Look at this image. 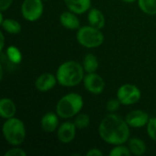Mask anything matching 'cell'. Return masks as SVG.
Returning a JSON list of instances; mask_svg holds the SVG:
<instances>
[{"instance_id": "cell-15", "label": "cell", "mask_w": 156, "mask_h": 156, "mask_svg": "<svg viewBox=\"0 0 156 156\" xmlns=\"http://www.w3.org/2000/svg\"><path fill=\"white\" fill-rule=\"evenodd\" d=\"M16 112V107L12 100L8 98H3L0 100V116L3 119L6 120L15 117Z\"/></svg>"}, {"instance_id": "cell-17", "label": "cell", "mask_w": 156, "mask_h": 156, "mask_svg": "<svg viewBox=\"0 0 156 156\" xmlns=\"http://www.w3.org/2000/svg\"><path fill=\"white\" fill-rule=\"evenodd\" d=\"M128 142H129L128 147L133 154L140 156L145 154L147 146H146L144 141H143L142 139H139V138H132Z\"/></svg>"}, {"instance_id": "cell-3", "label": "cell", "mask_w": 156, "mask_h": 156, "mask_svg": "<svg viewBox=\"0 0 156 156\" xmlns=\"http://www.w3.org/2000/svg\"><path fill=\"white\" fill-rule=\"evenodd\" d=\"M83 105L84 101L81 95L78 93H68L58 101L56 113L59 118L69 119L80 113Z\"/></svg>"}, {"instance_id": "cell-21", "label": "cell", "mask_w": 156, "mask_h": 156, "mask_svg": "<svg viewBox=\"0 0 156 156\" xmlns=\"http://www.w3.org/2000/svg\"><path fill=\"white\" fill-rule=\"evenodd\" d=\"M6 58L10 62L14 64H19L22 60V54L17 48L10 46L6 49Z\"/></svg>"}, {"instance_id": "cell-7", "label": "cell", "mask_w": 156, "mask_h": 156, "mask_svg": "<svg viewBox=\"0 0 156 156\" xmlns=\"http://www.w3.org/2000/svg\"><path fill=\"white\" fill-rule=\"evenodd\" d=\"M43 11L44 5L42 0H24L21 5L22 16L29 22H34L39 19Z\"/></svg>"}, {"instance_id": "cell-11", "label": "cell", "mask_w": 156, "mask_h": 156, "mask_svg": "<svg viewBox=\"0 0 156 156\" xmlns=\"http://www.w3.org/2000/svg\"><path fill=\"white\" fill-rule=\"evenodd\" d=\"M58 80L56 75H53L51 73H43L37 77L35 82L36 89L40 92H47L53 89L55 85L57 84Z\"/></svg>"}, {"instance_id": "cell-10", "label": "cell", "mask_w": 156, "mask_h": 156, "mask_svg": "<svg viewBox=\"0 0 156 156\" xmlns=\"http://www.w3.org/2000/svg\"><path fill=\"white\" fill-rule=\"evenodd\" d=\"M149 115L142 110H134L129 112L125 118L126 122L132 128H143L148 124Z\"/></svg>"}, {"instance_id": "cell-24", "label": "cell", "mask_w": 156, "mask_h": 156, "mask_svg": "<svg viewBox=\"0 0 156 156\" xmlns=\"http://www.w3.org/2000/svg\"><path fill=\"white\" fill-rule=\"evenodd\" d=\"M146 126H147V133L149 137L153 141L156 142V117L150 118L149 122Z\"/></svg>"}, {"instance_id": "cell-19", "label": "cell", "mask_w": 156, "mask_h": 156, "mask_svg": "<svg viewBox=\"0 0 156 156\" xmlns=\"http://www.w3.org/2000/svg\"><path fill=\"white\" fill-rule=\"evenodd\" d=\"M2 28L9 34H18L21 31V25L18 21L12 18H5L0 22Z\"/></svg>"}, {"instance_id": "cell-2", "label": "cell", "mask_w": 156, "mask_h": 156, "mask_svg": "<svg viewBox=\"0 0 156 156\" xmlns=\"http://www.w3.org/2000/svg\"><path fill=\"white\" fill-rule=\"evenodd\" d=\"M84 69L80 63L74 60L63 62L57 69L58 83L63 87H75L84 79Z\"/></svg>"}, {"instance_id": "cell-5", "label": "cell", "mask_w": 156, "mask_h": 156, "mask_svg": "<svg viewBox=\"0 0 156 156\" xmlns=\"http://www.w3.org/2000/svg\"><path fill=\"white\" fill-rule=\"evenodd\" d=\"M77 41L80 45L87 48H94L102 45L104 36L101 29L92 26L80 27L77 32Z\"/></svg>"}, {"instance_id": "cell-30", "label": "cell", "mask_w": 156, "mask_h": 156, "mask_svg": "<svg viewBox=\"0 0 156 156\" xmlns=\"http://www.w3.org/2000/svg\"><path fill=\"white\" fill-rule=\"evenodd\" d=\"M122 2H124V3H128V4H130V3H133V2H135V1H138V0H122Z\"/></svg>"}, {"instance_id": "cell-16", "label": "cell", "mask_w": 156, "mask_h": 156, "mask_svg": "<svg viewBox=\"0 0 156 156\" xmlns=\"http://www.w3.org/2000/svg\"><path fill=\"white\" fill-rule=\"evenodd\" d=\"M89 24L98 29H101L105 26V17L102 12L98 8H91L88 13Z\"/></svg>"}, {"instance_id": "cell-28", "label": "cell", "mask_w": 156, "mask_h": 156, "mask_svg": "<svg viewBox=\"0 0 156 156\" xmlns=\"http://www.w3.org/2000/svg\"><path fill=\"white\" fill-rule=\"evenodd\" d=\"M102 154H103L101 150L97 149V148H92L90 151H88L87 154H86L87 156H101L102 155Z\"/></svg>"}, {"instance_id": "cell-25", "label": "cell", "mask_w": 156, "mask_h": 156, "mask_svg": "<svg viewBox=\"0 0 156 156\" xmlns=\"http://www.w3.org/2000/svg\"><path fill=\"white\" fill-rule=\"evenodd\" d=\"M121 101L118 99H112L106 104V109L109 112H115L121 106Z\"/></svg>"}, {"instance_id": "cell-6", "label": "cell", "mask_w": 156, "mask_h": 156, "mask_svg": "<svg viewBox=\"0 0 156 156\" xmlns=\"http://www.w3.org/2000/svg\"><path fill=\"white\" fill-rule=\"evenodd\" d=\"M141 96V90L133 84H123L117 90V99L122 105H132L137 103L140 101Z\"/></svg>"}, {"instance_id": "cell-9", "label": "cell", "mask_w": 156, "mask_h": 156, "mask_svg": "<svg viewBox=\"0 0 156 156\" xmlns=\"http://www.w3.org/2000/svg\"><path fill=\"white\" fill-rule=\"evenodd\" d=\"M77 127L74 122H63L57 130V137L58 141L62 144H70L76 136Z\"/></svg>"}, {"instance_id": "cell-12", "label": "cell", "mask_w": 156, "mask_h": 156, "mask_svg": "<svg viewBox=\"0 0 156 156\" xmlns=\"http://www.w3.org/2000/svg\"><path fill=\"white\" fill-rule=\"evenodd\" d=\"M41 129L46 133H53L58 128V115L54 112H47L40 121Z\"/></svg>"}, {"instance_id": "cell-23", "label": "cell", "mask_w": 156, "mask_h": 156, "mask_svg": "<svg viewBox=\"0 0 156 156\" xmlns=\"http://www.w3.org/2000/svg\"><path fill=\"white\" fill-rule=\"evenodd\" d=\"M132 154L129 147H126L123 144L115 145L114 148L109 153V155L111 156H130Z\"/></svg>"}, {"instance_id": "cell-18", "label": "cell", "mask_w": 156, "mask_h": 156, "mask_svg": "<svg viewBox=\"0 0 156 156\" xmlns=\"http://www.w3.org/2000/svg\"><path fill=\"white\" fill-rule=\"evenodd\" d=\"M82 66L86 73L96 72V70L99 68V61H98L97 57L91 53L87 54L83 58Z\"/></svg>"}, {"instance_id": "cell-27", "label": "cell", "mask_w": 156, "mask_h": 156, "mask_svg": "<svg viewBox=\"0 0 156 156\" xmlns=\"http://www.w3.org/2000/svg\"><path fill=\"white\" fill-rule=\"evenodd\" d=\"M13 0H0V10L1 12H4L9 8V6L12 5Z\"/></svg>"}, {"instance_id": "cell-22", "label": "cell", "mask_w": 156, "mask_h": 156, "mask_svg": "<svg viewBox=\"0 0 156 156\" xmlns=\"http://www.w3.org/2000/svg\"><path fill=\"white\" fill-rule=\"evenodd\" d=\"M90 116L86 113H78L75 120L74 124L79 130H83L90 125Z\"/></svg>"}, {"instance_id": "cell-31", "label": "cell", "mask_w": 156, "mask_h": 156, "mask_svg": "<svg viewBox=\"0 0 156 156\" xmlns=\"http://www.w3.org/2000/svg\"><path fill=\"white\" fill-rule=\"evenodd\" d=\"M42 1H48V0H42Z\"/></svg>"}, {"instance_id": "cell-14", "label": "cell", "mask_w": 156, "mask_h": 156, "mask_svg": "<svg viewBox=\"0 0 156 156\" xmlns=\"http://www.w3.org/2000/svg\"><path fill=\"white\" fill-rule=\"evenodd\" d=\"M67 7L75 14H84L90 10L91 0H64Z\"/></svg>"}, {"instance_id": "cell-8", "label": "cell", "mask_w": 156, "mask_h": 156, "mask_svg": "<svg viewBox=\"0 0 156 156\" xmlns=\"http://www.w3.org/2000/svg\"><path fill=\"white\" fill-rule=\"evenodd\" d=\"M83 84L87 91L92 94H101L105 88L103 79L96 72L87 73L83 79Z\"/></svg>"}, {"instance_id": "cell-29", "label": "cell", "mask_w": 156, "mask_h": 156, "mask_svg": "<svg viewBox=\"0 0 156 156\" xmlns=\"http://www.w3.org/2000/svg\"><path fill=\"white\" fill-rule=\"evenodd\" d=\"M1 45H0V51L2 52L3 51V49H4V46H5V37H4V33L3 32H1Z\"/></svg>"}, {"instance_id": "cell-4", "label": "cell", "mask_w": 156, "mask_h": 156, "mask_svg": "<svg viewBox=\"0 0 156 156\" xmlns=\"http://www.w3.org/2000/svg\"><path fill=\"white\" fill-rule=\"evenodd\" d=\"M2 133L7 144L13 146H18L22 144L27 134L24 122L15 117L6 119L3 124Z\"/></svg>"}, {"instance_id": "cell-1", "label": "cell", "mask_w": 156, "mask_h": 156, "mask_svg": "<svg viewBox=\"0 0 156 156\" xmlns=\"http://www.w3.org/2000/svg\"><path fill=\"white\" fill-rule=\"evenodd\" d=\"M99 135L106 144H124L130 138V126L121 116L111 112L101 121Z\"/></svg>"}, {"instance_id": "cell-26", "label": "cell", "mask_w": 156, "mask_h": 156, "mask_svg": "<svg viewBox=\"0 0 156 156\" xmlns=\"http://www.w3.org/2000/svg\"><path fill=\"white\" fill-rule=\"evenodd\" d=\"M5 156H27V153L21 148L15 147L5 153Z\"/></svg>"}, {"instance_id": "cell-13", "label": "cell", "mask_w": 156, "mask_h": 156, "mask_svg": "<svg viewBox=\"0 0 156 156\" xmlns=\"http://www.w3.org/2000/svg\"><path fill=\"white\" fill-rule=\"evenodd\" d=\"M61 25L70 30L79 29L80 27V22L79 17L72 11H65L60 15L59 17Z\"/></svg>"}, {"instance_id": "cell-20", "label": "cell", "mask_w": 156, "mask_h": 156, "mask_svg": "<svg viewBox=\"0 0 156 156\" xmlns=\"http://www.w3.org/2000/svg\"><path fill=\"white\" fill-rule=\"evenodd\" d=\"M141 10L147 15H156V0H138Z\"/></svg>"}]
</instances>
